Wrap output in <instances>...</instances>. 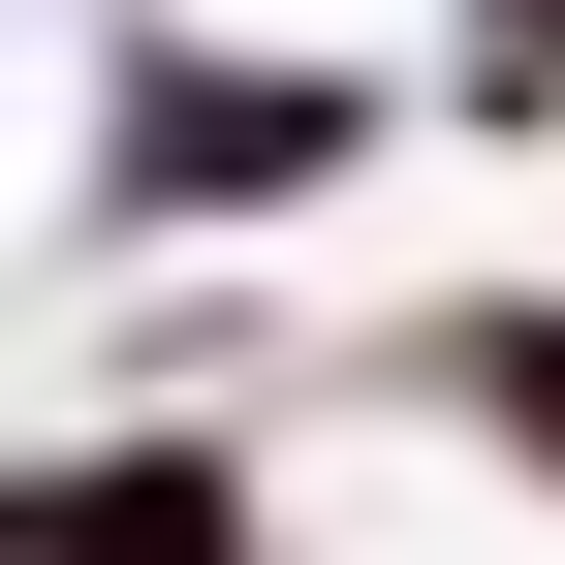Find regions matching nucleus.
Here are the masks:
<instances>
[{
	"label": "nucleus",
	"mask_w": 565,
	"mask_h": 565,
	"mask_svg": "<svg viewBox=\"0 0 565 565\" xmlns=\"http://www.w3.org/2000/svg\"><path fill=\"white\" fill-rule=\"evenodd\" d=\"M471 408H503V440H565V315H503V345H471Z\"/></svg>",
	"instance_id": "3"
},
{
	"label": "nucleus",
	"mask_w": 565,
	"mask_h": 565,
	"mask_svg": "<svg viewBox=\"0 0 565 565\" xmlns=\"http://www.w3.org/2000/svg\"><path fill=\"white\" fill-rule=\"evenodd\" d=\"M0 565H221V471H63V503H0Z\"/></svg>",
	"instance_id": "1"
},
{
	"label": "nucleus",
	"mask_w": 565,
	"mask_h": 565,
	"mask_svg": "<svg viewBox=\"0 0 565 565\" xmlns=\"http://www.w3.org/2000/svg\"><path fill=\"white\" fill-rule=\"evenodd\" d=\"M126 158H158V189H315V158H345V95H158Z\"/></svg>",
	"instance_id": "2"
}]
</instances>
